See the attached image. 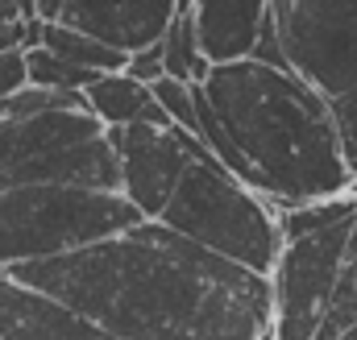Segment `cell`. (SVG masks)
<instances>
[{
	"instance_id": "cell-1",
	"label": "cell",
	"mask_w": 357,
	"mask_h": 340,
	"mask_svg": "<svg viewBox=\"0 0 357 340\" xmlns=\"http://www.w3.org/2000/svg\"><path fill=\"white\" fill-rule=\"evenodd\" d=\"M108 340H258L270 328V278L142 220L88 249L4 270Z\"/></svg>"
},
{
	"instance_id": "cell-2",
	"label": "cell",
	"mask_w": 357,
	"mask_h": 340,
	"mask_svg": "<svg viewBox=\"0 0 357 340\" xmlns=\"http://www.w3.org/2000/svg\"><path fill=\"white\" fill-rule=\"evenodd\" d=\"M199 95L258 174V191L270 203L303 208L354 195L328 100L287 67L258 59L208 67Z\"/></svg>"
},
{
	"instance_id": "cell-3",
	"label": "cell",
	"mask_w": 357,
	"mask_h": 340,
	"mask_svg": "<svg viewBox=\"0 0 357 340\" xmlns=\"http://www.w3.org/2000/svg\"><path fill=\"white\" fill-rule=\"evenodd\" d=\"M158 224L262 278H270L274 257L282 249L274 203L250 191L241 178H233L208 150H199L187 162Z\"/></svg>"
},
{
	"instance_id": "cell-4",
	"label": "cell",
	"mask_w": 357,
	"mask_h": 340,
	"mask_svg": "<svg viewBox=\"0 0 357 340\" xmlns=\"http://www.w3.org/2000/svg\"><path fill=\"white\" fill-rule=\"evenodd\" d=\"M17 187H75L121 195L116 150L88 104L0 121V191Z\"/></svg>"
},
{
	"instance_id": "cell-5",
	"label": "cell",
	"mask_w": 357,
	"mask_h": 340,
	"mask_svg": "<svg viewBox=\"0 0 357 340\" xmlns=\"http://www.w3.org/2000/svg\"><path fill=\"white\" fill-rule=\"evenodd\" d=\"M142 224L125 195L75 187H17L0 191V274L29 261L88 249Z\"/></svg>"
},
{
	"instance_id": "cell-6",
	"label": "cell",
	"mask_w": 357,
	"mask_h": 340,
	"mask_svg": "<svg viewBox=\"0 0 357 340\" xmlns=\"http://www.w3.org/2000/svg\"><path fill=\"white\" fill-rule=\"evenodd\" d=\"M282 67L324 100L357 91V0H270Z\"/></svg>"
},
{
	"instance_id": "cell-7",
	"label": "cell",
	"mask_w": 357,
	"mask_h": 340,
	"mask_svg": "<svg viewBox=\"0 0 357 340\" xmlns=\"http://www.w3.org/2000/svg\"><path fill=\"white\" fill-rule=\"evenodd\" d=\"M354 216L357 212L328 229L282 237V249L270 270V340H316L341 278Z\"/></svg>"
},
{
	"instance_id": "cell-8",
	"label": "cell",
	"mask_w": 357,
	"mask_h": 340,
	"mask_svg": "<svg viewBox=\"0 0 357 340\" xmlns=\"http://www.w3.org/2000/svg\"><path fill=\"white\" fill-rule=\"evenodd\" d=\"M108 141L116 150L121 170V195L137 208L142 220H158L175 195L187 162L204 150L195 137H187L175 125H129L108 129Z\"/></svg>"
},
{
	"instance_id": "cell-9",
	"label": "cell",
	"mask_w": 357,
	"mask_h": 340,
	"mask_svg": "<svg viewBox=\"0 0 357 340\" xmlns=\"http://www.w3.org/2000/svg\"><path fill=\"white\" fill-rule=\"evenodd\" d=\"M175 17L178 0H67L59 25L79 29L129 59L158 46Z\"/></svg>"
},
{
	"instance_id": "cell-10",
	"label": "cell",
	"mask_w": 357,
	"mask_h": 340,
	"mask_svg": "<svg viewBox=\"0 0 357 340\" xmlns=\"http://www.w3.org/2000/svg\"><path fill=\"white\" fill-rule=\"evenodd\" d=\"M187 17H191L204 63L225 67L254 54L270 21V0H191Z\"/></svg>"
},
{
	"instance_id": "cell-11",
	"label": "cell",
	"mask_w": 357,
	"mask_h": 340,
	"mask_svg": "<svg viewBox=\"0 0 357 340\" xmlns=\"http://www.w3.org/2000/svg\"><path fill=\"white\" fill-rule=\"evenodd\" d=\"M84 104L88 112L104 125V129H129V125H171L162 116V108L154 104L150 87L137 84L133 75L125 71H112V75H96L84 87Z\"/></svg>"
},
{
	"instance_id": "cell-12",
	"label": "cell",
	"mask_w": 357,
	"mask_h": 340,
	"mask_svg": "<svg viewBox=\"0 0 357 340\" xmlns=\"http://www.w3.org/2000/svg\"><path fill=\"white\" fill-rule=\"evenodd\" d=\"M38 46L42 50H50L54 59H63L67 67H75V71H91V75H112V71H125V54H116V50H108L104 42H96L88 33H79V29H67V25H59V21H38Z\"/></svg>"
},
{
	"instance_id": "cell-13",
	"label": "cell",
	"mask_w": 357,
	"mask_h": 340,
	"mask_svg": "<svg viewBox=\"0 0 357 340\" xmlns=\"http://www.w3.org/2000/svg\"><path fill=\"white\" fill-rule=\"evenodd\" d=\"M158 54H162V75L178 79V84H204L208 75V63L199 54V42H195V29H191V17L178 13L171 21V29L162 33L158 42Z\"/></svg>"
},
{
	"instance_id": "cell-14",
	"label": "cell",
	"mask_w": 357,
	"mask_h": 340,
	"mask_svg": "<svg viewBox=\"0 0 357 340\" xmlns=\"http://www.w3.org/2000/svg\"><path fill=\"white\" fill-rule=\"evenodd\" d=\"M25 71H29V87L63 91V95H84V87L96 79L91 71H75V67H67L63 59H54V54L42 50V46L25 50Z\"/></svg>"
},
{
	"instance_id": "cell-15",
	"label": "cell",
	"mask_w": 357,
	"mask_h": 340,
	"mask_svg": "<svg viewBox=\"0 0 357 340\" xmlns=\"http://www.w3.org/2000/svg\"><path fill=\"white\" fill-rule=\"evenodd\" d=\"M150 95H154V104L162 108V116L183 129L187 137H195L199 141V116H195V84H178V79H158V84H150Z\"/></svg>"
},
{
	"instance_id": "cell-16",
	"label": "cell",
	"mask_w": 357,
	"mask_h": 340,
	"mask_svg": "<svg viewBox=\"0 0 357 340\" xmlns=\"http://www.w3.org/2000/svg\"><path fill=\"white\" fill-rule=\"evenodd\" d=\"M328 108H333V125H337L345 170H349V178H354V187H357V91L328 100Z\"/></svg>"
},
{
	"instance_id": "cell-17",
	"label": "cell",
	"mask_w": 357,
	"mask_h": 340,
	"mask_svg": "<svg viewBox=\"0 0 357 340\" xmlns=\"http://www.w3.org/2000/svg\"><path fill=\"white\" fill-rule=\"evenodd\" d=\"M29 87V71H25V50H8L0 54V104L13 100L17 91Z\"/></svg>"
},
{
	"instance_id": "cell-18",
	"label": "cell",
	"mask_w": 357,
	"mask_h": 340,
	"mask_svg": "<svg viewBox=\"0 0 357 340\" xmlns=\"http://www.w3.org/2000/svg\"><path fill=\"white\" fill-rule=\"evenodd\" d=\"M125 75H133L137 84H158L162 79V54H158V46H150V50H142V54H129V63H125Z\"/></svg>"
},
{
	"instance_id": "cell-19",
	"label": "cell",
	"mask_w": 357,
	"mask_h": 340,
	"mask_svg": "<svg viewBox=\"0 0 357 340\" xmlns=\"http://www.w3.org/2000/svg\"><path fill=\"white\" fill-rule=\"evenodd\" d=\"M63 4L67 0H33V8H38V21H59V13H63Z\"/></svg>"
},
{
	"instance_id": "cell-20",
	"label": "cell",
	"mask_w": 357,
	"mask_h": 340,
	"mask_svg": "<svg viewBox=\"0 0 357 340\" xmlns=\"http://www.w3.org/2000/svg\"><path fill=\"white\" fill-rule=\"evenodd\" d=\"M8 21H25V17L17 13V4H13V0H0V25H8Z\"/></svg>"
},
{
	"instance_id": "cell-21",
	"label": "cell",
	"mask_w": 357,
	"mask_h": 340,
	"mask_svg": "<svg viewBox=\"0 0 357 340\" xmlns=\"http://www.w3.org/2000/svg\"><path fill=\"white\" fill-rule=\"evenodd\" d=\"M341 340H357V328H349V332H345V337H341Z\"/></svg>"
},
{
	"instance_id": "cell-22",
	"label": "cell",
	"mask_w": 357,
	"mask_h": 340,
	"mask_svg": "<svg viewBox=\"0 0 357 340\" xmlns=\"http://www.w3.org/2000/svg\"><path fill=\"white\" fill-rule=\"evenodd\" d=\"M187 4H191V0H178V13H187Z\"/></svg>"
},
{
	"instance_id": "cell-23",
	"label": "cell",
	"mask_w": 357,
	"mask_h": 340,
	"mask_svg": "<svg viewBox=\"0 0 357 340\" xmlns=\"http://www.w3.org/2000/svg\"><path fill=\"white\" fill-rule=\"evenodd\" d=\"M258 340H270V328H266V332H262V337H258Z\"/></svg>"
}]
</instances>
